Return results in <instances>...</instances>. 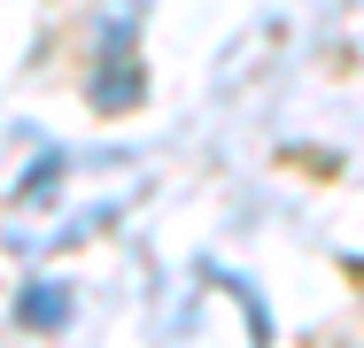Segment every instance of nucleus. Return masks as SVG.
<instances>
[{
    "mask_svg": "<svg viewBox=\"0 0 364 348\" xmlns=\"http://www.w3.org/2000/svg\"><path fill=\"white\" fill-rule=\"evenodd\" d=\"M70 310H77V294L63 278H31V286L16 294V325H31V333H63Z\"/></svg>",
    "mask_w": 364,
    "mask_h": 348,
    "instance_id": "2",
    "label": "nucleus"
},
{
    "mask_svg": "<svg viewBox=\"0 0 364 348\" xmlns=\"http://www.w3.org/2000/svg\"><path fill=\"white\" fill-rule=\"evenodd\" d=\"M132 23H140L132 8H109L101 31H93V55H101V70H93V109H101V116H124V109L140 101V62L124 55V47H132Z\"/></svg>",
    "mask_w": 364,
    "mask_h": 348,
    "instance_id": "1",
    "label": "nucleus"
}]
</instances>
